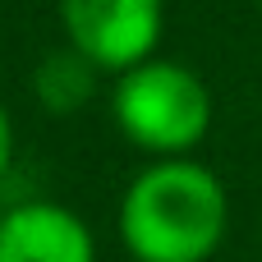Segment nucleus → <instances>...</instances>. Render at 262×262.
Masks as SVG:
<instances>
[{
  "instance_id": "obj_5",
  "label": "nucleus",
  "mask_w": 262,
  "mask_h": 262,
  "mask_svg": "<svg viewBox=\"0 0 262 262\" xmlns=\"http://www.w3.org/2000/svg\"><path fill=\"white\" fill-rule=\"evenodd\" d=\"M97 74H101V69L64 41V51H55V55L41 60V69H37V78H32V92H37V101H41L51 115H69V111H78V106L92 97Z\"/></svg>"
},
{
  "instance_id": "obj_1",
  "label": "nucleus",
  "mask_w": 262,
  "mask_h": 262,
  "mask_svg": "<svg viewBox=\"0 0 262 262\" xmlns=\"http://www.w3.org/2000/svg\"><path fill=\"white\" fill-rule=\"evenodd\" d=\"M226 230V184L193 157L147 161L120 198V239L134 262H212Z\"/></svg>"
},
{
  "instance_id": "obj_6",
  "label": "nucleus",
  "mask_w": 262,
  "mask_h": 262,
  "mask_svg": "<svg viewBox=\"0 0 262 262\" xmlns=\"http://www.w3.org/2000/svg\"><path fill=\"white\" fill-rule=\"evenodd\" d=\"M14 161V120H9V106L0 101V175L9 170Z\"/></svg>"
},
{
  "instance_id": "obj_2",
  "label": "nucleus",
  "mask_w": 262,
  "mask_h": 262,
  "mask_svg": "<svg viewBox=\"0 0 262 262\" xmlns=\"http://www.w3.org/2000/svg\"><path fill=\"white\" fill-rule=\"evenodd\" d=\"M111 115L120 134L157 157H189L212 129V92L207 83L180 60H143L115 74Z\"/></svg>"
},
{
  "instance_id": "obj_3",
  "label": "nucleus",
  "mask_w": 262,
  "mask_h": 262,
  "mask_svg": "<svg viewBox=\"0 0 262 262\" xmlns=\"http://www.w3.org/2000/svg\"><path fill=\"white\" fill-rule=\"evenodd\" d=\"M64 41L101 74H124L157 55L166 0H55Z\"/></svg>"
},
{
  "instance_id": "obj_4",
  "label": "nucleus",
  "mask_w": 262,
  "mask_h": 262,
  "mask_svg": "<svg viewBox=\"0 0 262 262\" xmlns=\"http://www.w3.org/2000/svg\"><path fill=\"white\" fill-rule=\"evenodd\" d=\"M0 262H97V235L74 207L28 198L0 212Z\"/></svg>"
}]
</instances>
